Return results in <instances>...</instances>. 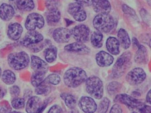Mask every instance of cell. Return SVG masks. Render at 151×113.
Segmentation results:
<instances>
[{
  "label": "cell",
  "mask_w": 151,
  "mask_h": 113,
  "mask_svg": "<svg viewBox=\"0 0 151 113\" xmlns=\"http://www.w3.org/2000/svg\"><path fill=\"white\" fill-rule=\"evenodd\" d=\"M114 102L125 104L132 113H151V107L142 101L135 99L127 94L116 95Z\"/></svg>",
  "instance_id": "obj_1"
},
{
  "label": "cell",
  "mask_w": 151,
  "mask_h": 113,
  "mask_svg": "<svg viewBox=\"0 0 151 113\" xmlns=\"http://www.w3.org/2000/svg\"><path fill=\"white\" fill-rule=\"evenodd\" d=\"M87 78L86 73L83 69L73 67L68 69L64 73L63 81L67 86L76 88L86 82Z\"/></svg>",
  "instance_id": "obj_2"
},
{
  "label": "cell",
  "mask_w": 151,
  "mask_h": 113,
  "mask_svg": "<svg viewBox=\"0 0 151 113\" xmlns=\"http://www.w3.org/2000/svg\"><path fill=\"white\" fill-rule=\"evenodd\" d=\"M93 27L101 33H108L115 27L114 19L109 13H100L93 19Z\"/></svg>",
  "instance_id": "obj_3"
},
{
  "label": "cell",
  "mask_w": 151,
  "mask_h": 113,
  "mask_svg": "<svg viewBox=\"0 0 151 113\" xmlns=\"http://www.w3.org/2000/svg\"><path fill=\"white\" fill-rule=\"evenodd\" d=\"M86 88L87 93L95 99L99 100L103 96V83L97 76H92L87 78L86 81Z\"/></svg>",
  "instance_id": "obj_4"
},
{
  "label": "cell",
  "mask_w": 151,
  "mask_h": 113,
  "mask_svg": "<svg viewBox=\"0 0 151 113\" xmlns=\"http://www.w3.org/2000/svg\"><path fill=\"white\" fill-rule=\"evenodd\" d=\"M9 66L16 71H20L28 66L30 58L28 54L24 51L10 53L8 56Z\"/></svg>",
  "instance_id": "obj_5"
},
{
  "label": "cell",
  "mask_w": 151,
  "mask_h": 113,
  "mask_svg": "<svg viewBox=\"0 0 151 113\" xmlns=\"http://www.w3.org/2000/svg\"><path fill=\"white\" fill-rule=\"evenodd\" d=\"M132 58V54L129 52L123 53L118 58L112 68V76L119 78L122 76L129 68Z\"/></svg>",
  "instance_id": "obj_6"
},
{
  "label": "cell",
  "mask_w": 151,
  "mask_h": 113,
  "mask_svg": "<svg viewBox=\"0 0 151 113\" xmlns=\"http://www.w3.org/2000/svg\"><path fill=\"white\" fill-rule=\"evenodd\" d=\"M45 24V20L41 14L37 13H31L28 15L26 22L25 27L28 31L35 30L36 28L41 29Z\"/></svg>",
  "instance_id": "obj_7"
},
{
  "label": "cell",
  "mask_w": 151,
  "mask_h": 113,
  "mask_svg": "<svg viewBox=\"0 0 151 113\" xmlns=\"http://www.w3.org/2000/svg\"><path fill=\"white\" fill-rule=\"evenodd\" d=\"M146 77V73L142 69L136 68L127 74L126 80L129 84L134 86L142 83Z\"/></svg>",
  "instance_id": "obj_8"
},
{
  "label": "cell",
  "mask_w": 151,
  "mask_h": 113,
  "mask_svg": "<svg viewBox=\"0 0 151 113\" xmlns=\"http://www.w3.org/2000/svg\"><path fill=\"white\" fill-rule=\"evenodd\" d=\"M71 30L72 36L78 42L85 43L89 39V28L84 24H79L73 27Z\"/></svg>",
  "instance_id": "obj_9"
},
{
  "label": "cell",
  "mask_w": 151,
  "mask_h": 113,
  "mask_svg": "<svg viewBox=\"0 0 151 113\" xmlns=\"http://www.w3.org/2000/svg\"><path fill=\"white\" fill-rule=\"evenodd\" d=\"M68 12L78 22H82L86 19L87 16L83 6L77 2L71 3L69 5Z\"/></svg>",
  "instance_id": "obj_10"
},
{
  "label": "cell",
  "mask_w": 151,
  "mask_h": 113,
  "mask_svg": "<svg viewBox=\"0 0 151 113\" xmlns=\"http://www.w3.org/2000/svg\"><path fill=\"white\" fill-rule=\"evenodd\" d=\"M44 37L41 34L35 30L28 31L21 41V44L28 47L30 45L37 44L43 40Z\"/></svg>",
  "instance_id": "obj_11"
},
{
  "label": "cell",
  "mask_w": 151,
  "mask_h": 113,
  "mask_svg": "<svg viewBox=\"0 0 151 113\" xmlns=\"http://www.w3.org/2000/svg\"><path fill=\"white\" fill-rule=\"evenodd\" d=\"M80 109L86 113H93L97 110V105L92 98L83 97L80 98L79 103Z\"/></svg>",
  "instance_id": "obj_12"
},
{
  "label": "cell",
  "mask_w": 151,
  "mask_h": 113,
  "mask_svg": "<svg viewBox=\"0 0 151 113\" xmlns=\"http://www.w3.org/2000/svg\"><path fill=\"white\" fill-rule=\"evenodd\" d=\"M72 36L71 30L68 28H57L53 33V37L54 41L58 43H65L69 41Z\"/></svg>",
  "instance_id": "obj_13"
},
{
  "label": "cell",
  "mask_w": 151,
  "mask_h": 113,
  "mask_svg": "<svg viewBox=\"0 0 151 113\" xmlns=\"http://www.w3.org/2000/svg\"><path fill=\"white\" fill-rule=\"evenodd\" d=\"M31 67L34 72H42L46 74L49 70V65L41 58L33 55L31 58Z\"/></svg>",
  "instance_id": "obj_14"
},
{
  "label": "cell",
  "mask_w": 151,
  "mask_h": 113,
  "mask_svg": "<svg viewBox=\"0 0 151 113\" xmlns=\"http://www.w3.org/2000/svg\"><path fill=\"white\" fill-rule=\"evenodd\" d=\"M23 28L18 23H14L9 24L7 35L9 39L13 41L19 40L22 36Z\"/></svg>",
  "instance_id": "obj_15"
},
{
  "label": "cell",
  "mask_w": 151,
  "mask_h": 113,
  "mask_svg": "<svg viewBox=\"0 0 151 113\" xmlns=\"http://www.w3.org/2000/svg\"><path fill=\"white\" fill-rule=\"evenodd\" d=\"M96 59L97 64L101 67L109 66L114 62V58L112 56L104 51H101L97 53L96 56Z\"/></svg>",
  "instance_id": "obj_16"
},
{
  "label": "cell",
  "mask_w": 151,
  "mask_h": 113,
  "mask_svg": "<svg viewBox=\"0 0 151 113\" xmlns=\"http://www.w3.org/2000/svg\"><path fill=\"white\" fill-rule=\"evenodd\" d=\"M92 5L96 13H109L111 11V5L108 0H93Z\"/></svg>",
  "instance_id": "obj_17"
},
{
  "label": "cell",
  "mask_w": 151,
  "mask_h": 113,
  "mask_svg": "<svg viewBox=\"0 0 151 113\" xmlns=\"http://www.w3.org/2000/svg\"><path fill=\"white\" fill-rule=\"evenodd\" d=\"M64 50L67 52L80 54H88L90 52V49L86 45L78 42L66 45L64 47Z\"/></svg>",
  "instance_id": "obj_18"
},
{
  "label": "cell",
  "mask_w": 151,
  "mask_h": 113,
  "mask_svg": "<svg viewBox=\"0 0 151 113\" xmlns=\"http://www.w3.org/2000/svg\"><path fill=\"white\" fill-rule=\"evenodd\" d=\"M14 9L10 4H3L0 6V17L4 21H9L14 16Z\"/></svg>",
  "instance_id": "obj_19"
},
{
  "label": "cell",
  "mask_w": 151,
  "mask_h": 113,
  "mask_svg": "<svg viewBox=\"0 0 151 113\" xmlns=\"http://www.w3.org/2000/svg\"><path fill=\"white\" fill-rule=\"evenodd\" d=\"M41 104V99L39 97H30L27 102L26 112L28 113H37Z\"/></svg>",
  "instance_id": "obj_20"
},
{
  "label": "cell",
  "mask_w": 151,
  "mask_h": 113,
  "mask_svg": "<svg viewBox=\"0 0 151 113\" xmlns=\"http://www.w3.org/2000/svg\"><path fill=\"white\" fill-rule=\"evenodd\" d=\"M119 41L115 37H109L106 40V49L111 54L114 55L119 54Z\"/></svg>",
  "instance_id": "obj_21"
},
{
  "label": "cell",
  "mask_w": 151,
  "mask_h": 113,
  "mask_svg": "<svg viewBox=\"0 0 151 113\" xmlns=\"http://www.w3.org/2000/svg\"><path fill=\"white\" fill-rule=\"evenodd\" d=\"M118 39L122 48L127 49L131 46V42L127 31L123 28H120L118 33Z\"/></svg>",
  "instance_id": "obj_22"
},
{
  "label": "cell",
  "mask_w": 151,
  "mask_h": 113,
  "mask_svg": "<svg viewBox=\"0 0 151 113\" xmlns=\"http://www.w3.org/2000/svg\"><path fill=\"white\" fill-rule=\"evenodd\" d=\"M61 14L58 9L49 10L46 15L47 22L50 26H54L59 23Z\"/></svg>",
  "instance_id": "obj_23"
},
{
  "label": "cell",
  "mask_w": 151,
  "mask_h": 113,
  "mask_svg": "<svg viewBox=\"0 0 151 113\" xmlns=\"http://www.w3.org/2000/svg\"><path fill=\"white\" fill-rule=\"evenodd\" d=\"M138 49L134 57L135 62L137 63H146L148 61V54L146 48L142 45H139Z\"/></svg>",
  "instance_id": "obj_24"
},
{
  "label": "cell",
  "mask_w": 151,
  "mask_h": 113,
  "mask_svg": "<svg viewBox=\"0 0 151 113\" xmlns=\"http://www.w3.org/2000/svg\"><path fill=\"white\" fill-rule=\"evenodd\" d=\"M16 5L19 10L25 12H30L35 8L33 0H17Z\"/></svg>",
  "instance_id": "obj_25"
},
{
  "label": "cell",
  "mask_w": 151,
  "mask_h": 113,
  "mask_svg": "<svg viewBox=\"0 0 151 113\" xmlns=\"http://www.w3.org/2000/svg\"><path fill=\"white\" fill-rule=\"evenodd\" d=\"M57 49L54 46H50L44 51V56L48 63H52L56 60L57 56Z\"/></svg>",
  "instance_id": "obj_26"
},
{
  "label": "cell",
  "mask_w": 151,
  "mask_h": 113,
  "mask_svg": "<svg viewBox=\"0 0 151 113\" xmlns=\"http://www.w3.org/2000/svg\"><path fill=\"white\" fill-rule=\"evenodd\" d=\"M50 84L44 79L39 85L35 87V93L37 95H47L51 92Z\"/></svg>",
  "instance_id": "obj_27"
},
{
  "label": "cell",
  "mask_w": 151,
  "mask_h": 113,
  "mask_svg": "<svg viewBox=\"0 0 151 113\" xmlns=\"http://www.w3.org/2000/svg\"><path fill=\"white\" fill-rule=\"evenodd\" d=\"M1 80L7 85H12L16 82V76L14 72L9 69H6L1 73Z\"/></svg>",
  "instance_id": "obj_28"
},
{
  "label": "cell",
  "mask_w": 151,
  "mask_h": 113,
  "mask_svg": "<svg viewBox=\"0 0 151 113\" xmlns=\"http://www.w3.org/2000/svg\"><path fill=\"white\" fill-rule=\"evenodd\" d=\"M103 35L99 31H96L91 36V42L93 46L96 49H99L103 46Z\"/></svg>",
  "instance_id": "obj_29"
},
{
  "label": "cell",
  "mask_w": 151,
  "mask_h": 113,
  "mask_svg": "<svg viewBox=\"0 0 151 113\" xmlns=\"http://www.w3.org/2000/svg\"><path fill=\"white\" fill-rule=\"evenodd\" d=\"M60 97L68 108L71 109L75 108L76 105V100L73 95L64 93L60 94Z\"/></svg>",
  "instance_id": "obj_30"
},
{
  "label": "cell",
  "mask_w": 151,
  "mask_h": 113,
  "mask_svg": "<svg viewBox=\"0 0 151 113\" xmlns=\"http://www.w3.org/2000/svg\"><path fill=\"white\" fill-rule=\"evenodd\" d=\"M46 74L42 72H34L32 74L31 82L32 85L36 87L45 79Z\"/></svg>",
  "instance_id": "obj_31"
},
{
  "label": "cell",
  "mask_w": 151,
  "mask_h": 113,
  "mask_svg": "<svg viewBox=\"0 0 151 113\" xmlns=\"http://www.w3.org/2000/svg\"><path fill=\"white\" fill-rule=\"evenodd\" d=\"M122 88V84L117 82H112L107 86L108 94L112 95L115 94L120 91Z\"/></svg>",
  "instance_id": "obj_32"
},
{
  "label": "cell",
  "mask_w": 151,
  "mask_h": 113,
  "mask_svg": "<svg viewBox=\"0 0 151 113\" xmlns=\"http://www.w3.org/2000/svg\"><path fill=\"white\" fill-rule=\"evenodd\" d=\"M26 104V101L22 98L15 97L11 102V105L13 108L16 110H19L24 108Z\"/></svg>",
  "instance_id": "obj_33"
},
{
  "label": "cell",
  "mask_w": 151,
  "mask_h": 113,
  "mask_svg": "<svg viewBox=\"0 0 151 113\" xmlns=\"http://www.w3.org/2000/svg\"><path fill=\"white\" fill-rule=\"evenodd\" d=\"M110 104V101L108 98L105 97L101 101L99 105L98 112L99 113H106L108 111Z\"/></svg>",
  "instance_id": "obj_34"
},
{
  "label": "cell",
  "mask_w": 151,
  "mask_h": 113,
  "mask_svg": "<svg viewBox=\"0 0 151 113\" xmlns=\"http://www.w3.org/2000/svg\"><path fill=\"white\" fill-rule=\"evenodd\" d=\"M45 79L50 84L54 85L59 84L61 81L60 76L57 74H51L49 75Z\"/></svg>",
  "instance_id": "obj_35"
},
{
  "label": "cell",
  "mask_w": 151,
  "mask_h": 113,
  "mask_svg": "<svg viewBox=\"0 0 151 113\" xmlns=\"http://www.w3.org/2000/svg\"><path fill=\"white\" fill-rule=\"evenodd\" d=\"M59 0H47L46 6L48 11L58 9L60 6Z\"/></svg>",
  "instance_id": "obj_36"
},
{
  "label": "cell",
  "mask_w": 151,
  "mask_h": 113,
  "mask_svg": "<svg viewBox=\"0 0 151 113\" xmlns=\"http://www.w3.org/2000/svg\"><path fill=\"white\" fill-rule=\"evenodd\" d=\"M12 108L10 104L6 101H3L0 103V113H11Z\"/></svg>",
  "instance_id": "obj_37"
},
{
  "label": "cell",
  "mask_w": 151,
  "mask_h": 113,
  "mask_svg": "<svg viewBox=\"0 0 151 113\" xmlns=\"http://www.w3.org/2000/svg\"><path fill=\"white\" fill-rule=\"evenodd\" d=\"M9 92L13 97H17L20 94V89L18 86L13 85L9 89Z\"/></svg>",
  "instance_id": "obj_38"
},
{
  "label": "cell",
  "mask_w": 151,
  "mask_h": 113,
  "mask_svg": "<svg viewBox=\"0 0 151 113\" xmlns=\"http://www.w3.org/2000/svg\"><path fill=\"white\" fill-rule=\"evenodd\" d=\"M45 43H40V42L37 43V44H33V45H30L29 46H28V48L32 50L33 52H37L42 50L43 49L44 47L45 46L44 45Z\"/></svg>",
  "instance_id": "obj_39"
},
{
  "label": "cell",
  "mask_w": 151,
  "mask_h": 113,
  "mask_svg": "<svg viewBox=\"0 0 151 113\" xmlns=\"http://www.w3.org/2000/svg\"><path fill=\"white\" fill-rule=\"evenodd\" d=\"M122 10L126 14L131 15V16H136L135 11L126 4H123L122 5Z\"/></svg>",
  "instance_id": "obj_40"
},
{
  "label": "cell",
  "mask_w": 151,
  "mask_h": 113,
  "mask_svg": "<svg viewBox=\"0 0 151 113\" xmlns=\"http://www.w3.org/2000/svg\"><path fill=\"white\" fill-rule=\"evenodd\" d=\"M63 111L62 108L59 105H54L51 107L49 110V113H63Z\"/></svg>",
  "instance_id": "obj_41"
},
{
  "label": "cell",
  "mask_w": 151,
  "mask_h": 113,
  "mask_svg": "<svg viewBox=\"0 0 151 113\" xmlns=\"http://www.w3.org/2000/svg\"><path fill=\"white\" fill-rule=\"evenodd\" d=\"M110 113H122V110L120 105L119 104H114L112 107L110 111Z\"/></svg>",
  "instance_id": "obj_42"
},
{
  "label": "cell",
  "mask_w": 151,
  "mask_h": 113,
  "mask_svg": "<svg viewBox=\"0 0 151 113\" xmlns=\"http://www.w3.org/2000/svg\"><path fill=\"white\" fill-rule=\"evenodd\" d=\"M83 6H89L92 5L93 0H75Z\"/></svg>",
  "instance_id": "obj_43"
},
{
  "label": "cell",
  "mask_w": 151,
  "mask_h": 113,
  "mask_svg": "<svg viewBox=\"0 0 151 113\" xmlns=\"http://www.w3.org/2000/svg\"><path fill=\"white\" fill-rule=\"evenodd\" d=\"M146 101L149 104H151V90H149L148 93H147L146 95Z\"/></svg>",
  "instance_id": "obj_44"
},
{
  "label": "cell",
  "mask_w": 151,
  "mask_h": 113,
  "mask_svg": "<svg viewBox=\"0 0 151 113\" xmlns=\"http://www.w3.org/2000/svg\"><path fill=\"white\" fill-rule=\"evenodd\" d=\"M4 95H5V93H4V90L2 88L0 87V100L3 99L4 97Z\"/></svg>",
  "instance_id": "obj_45"
},
{
  "label": "cell",
  "mask_w": 151,
  "mask_h": 113,
  "mask_svg": "<svg viewBox=\"0 0 151 113\" xmlns=\"http://www.w3.org/2000/svg\"><path fill=\"white\" fill-rule=\"evenodd\" d=\"M148 4L149 5H151V0H146Z\"/></svg>",
  "instance_id": "obj_46"
},
{
  "label": "cell",
  "mask_w": 151,
  "mask_h": 113,
  "mask_svg": "<svg viewBox=\"0 0 151 113\" xmlns=\"http://www.w3.org/2000/svg\"><path fill=\"white\" fill-rule=\"evenodd\" d=\"M1 73H1V69L0 68V77H1Z\"/></svg>",
  "instance_id": "obj_47"
}]
</instances>
